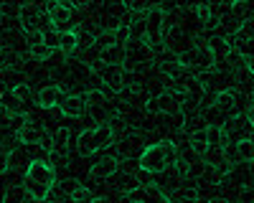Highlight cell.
Listing matches in <instances>:
<instances>
[{"instance_id":"6da1fadb","label":"cell","mask_w":254,"mask_h":203,"mask_svg":"<svg viewBox=\"0 0 254 203\" xmlns=\"http://www.w3.org/2000/svg\"><path fill=\"white\" fill-rule=\"evenodd\" d=\"M20 186L26 188V193H28L31 201L46 203L49 196L56 188V165H54L49 157L33 160L31 165H28V170L23 173V183H20Z\"/></svg>"},{"instance_id":"7a4b0ae2","label":"cell","mask_w":254,"mask_h":203,"mask_svg":"<svg viewBox=\"0 0 254 203\" xmlns=\"http://www.w3.org/2000/svg\"><path fill=\"white\" fill-rule=\"evenodd\" d=\"M178 160V145L173 140H158L153 145H145L137 157V168L147 175H163L168 173Z\"/></svg>"},{"instance_id":"3957f363","label":"cell","mask_w":254,"mask_h":203,"mask_svg":"<svg viewBox=\"0 0 254 203\" xmlns=\"http://www.w3.org/2000/svg\"><path fill=\"white\" fill-rule=\"evenodd\" d=\"M115 145V125H97L92 130H84L76 137V152L79 155H94L104 148Z\"/></svg>"},{"instance_id":"277c9868","label":"cell","mask_w":254,"mask_h":203,"mask_svg":"<svg viewBox=\"0 0 254 203\" xmlns=\"http://www.w3.org/2000/svg\"><path fill=\"white\" fill-rule=\"evenodd\" d=\"M84 102H87V114L94 122H102V125H112L115 122L117 107L112 104V99H107V94L102 89H89L84 94Z\"/></svg>"},{"instance_id":"5b68a950","label":"cell","mask_w":254,"mask_h":203,"mask_svg":"<svg viewBox=\"0 0 254 203\" xmlns=\"http://www.w3.org/2000/svg\"><path fill=\"white\" fill-rule=\"evenodd\" d=\"M46 23H49V13L44 5L38 3H26L18 8V26L23 33L33 36V33H44L46 31Z\"/></svg>"},{"instance_id":"8992f818","label":"cell","mask_w":254,"mask_h":203,"mask_svg":"<svg viewBox=\"0 0 254 203\" xmlns=\"http://www.w3.org/2000/svg\"><path fill=\"white\" fill-rule=\"evenodd\" d=\"M145 44L153 51L165 46V8L153 5L145 13Z\"/></svg>"},{"instance_id":"52a82bcc","label":"cell","mask_w":254,"mask_h":203,"mask_svg":"<svg viewBox=\"0 0 254 203\" xmlns=\"http://www.w3.org/2000/svg\"><path fill=\"white\" fill-rule=\"evenodd\" d=\"M178 61L183 69H193V71H203V74L216 69V58L208 51L206 44H193L183 56H178Z\"/></svg>"},{"instance_id":"ba28073f","label":"cell","mask_w":254,"mask_h":203,"mask_svg":"<svg viewBox=\"0 0 254 203\" xmlns=\"http://www.w3.org/2000/svg\"><path fill=\"white\" fill-rule=\"evenodd\" d=\"M153 61V49L145 41H127L125 46V71L127 74H137Z\"/></svg>"},{"instance_id":"9c48e42d","label":"cell","mask_w":254,"mask_h":203,"mask_svg":"<svg viewBox=\"0 0 254 203\" xmlns=\"http://www.w3.org/2000/svg\"><path fill=\"white\" fill-rule=\"evenodd\" d=\"M46 13H49V23L54 31L59 33H66V31H74V3H49L46 5Z\"/></svg>"},{"instance_id":"30bf717a","label":"cell","mask_w":254,"mask_h":203,"mask_svg":"<svg viewBox=\"0 0 254 203\" xmlns=\"http://www.w3.org/2000/svg\"><path fill=\"white\" fill-rule=\"evenodd\" d=\"M92 69L97 71L99 81L110 92H115V94H122L125 92V87H127V81H125V66H110V64H99V61H94Z\"/></svg>"},{"instance_id":"8fae6325","label":"cell","mask_w":254,"mask_h":203,"mask_svg":"<svg viewBox=\"0 0 254 203\" xmlns=\"http://www.w3.org/2000/svg\"><path fill=\"white\" fill-rule=\"evenodd\" d=\"M127 201L130 203H173V198L158 183H142L132 196H127Z\"/></svg>"},{"instance_id":"7c38bea8","label":"cell","mask_w":254,"mask_h":203,"mask_svg":"<svg viewBox=\"0 0 254 203\" xmlns=\"http://www.w3.org/2000/svg\"><path fill=\"white\" fill-rule=\"evenodd\" d=\"M252 127H249V122L244 114H237V117H231L226 119L224 125H221V135H224V145H231V142H237V140H244V137H252Z\"/></svg>"},{"instance_id":"4fadbf2b","label":"cell","mask_w":254,"mask_h":203,"mask_svg":"<svg viewBox=\"0 0 254 203\" xmlns=\"http://www.w3.org/2000/svg\"><path fill=\"white\" fill-rule=\"evenodd\" d=\"M224 180L234 183L239 191L254 188V160H249V162H234V165L229 168V173L224 175Z\"/></svg>"},{"instance_id":"5bb4252c","label":"cell","mask_w":254,"mask_h":203,"mask_svg":"<svg viewBox=\"0 0 254 203\" xmlns=\"http://www.w3.org/2000/svg\"><path fill=\"white\" fill-rule=\"evenodd\" d=\"M140 186H142L140 178H137L135 173H130V170H122V168L110 178V188L117 191V193H122V196H132Z\"/></svg>"},{"instance_id":"9a60e30c","label":"cell","mask_w":254,"mask_h":203,"mask_svg":"<svg viewBox=\"0 0 254 203\" xmlns=\"http://www.w3.org/2000/svg\"><path fill=\"white\" fill-rule=\"evenodd\" d=\"M117 170H120V160L115 155H104L89 168V180H110Z\"/></svg>"},{"instance_id":"2e32d148","label":"cell","mask_w":254,"mask_h":203,"mask_svg":"<svg viewBox=\"0 0 254 203\" xmlns=\"http://www.w3.org/2000/svg\"><path fill=\"white\" fill-rule=\"evenodd\" d=\"M206 46H208V51L214 53V58H216V66L219 64H224L226 69H229V58L234 56V49H231V44L224 38V36H211L208 41H206Z\"/></svg>"},{"instance_id":"e0dca14e","label":"cell","mask_w":254,"mask_h":203,"mask_svg":"<svg viewBox=\"0 0 254 203\" xmlns=\"http://www.w3.org/2000/svg\"><path fill=\"white\" fill-rule=\"evenodd\" d=\"M59 112L64 117H84L87 114V102L81 94H64L59 102Z\"/></svg>"},{"instance_id":"ac0fdd59","label":"cell","mask_w":254,"mask_h":203,"mask_svg":"<svg viewBox=\"0 0 254 203\" xmlns=\"http://www.w3.org/2000/svg\"><path fill=\"white\" fill-rule=\"evenodd\" d=\"M61 97H64V89L59 84L41 87V92L36 94V104H38V109H54V107H59Z\"/></svg>"},{"instance_id":"d6986e66","label":"cell","mask_w":254,"mask_h":203,"mask_svg":"<svg viewBox=\"0 0 254 203\" xmlns=\"http://www.w3.org/2000/svg\"><path fill=\"white\" fill-rule=\"evenodd\" d=\"M155 102H158V109H160V114H181V97L173 92V89H163V92H158V97H155Z\"/></svg>"},{"instance_id":"ffe728a7","label":"cell","mask_w":254,"mask_h":203,"mask_svg":"<svg viewBox=\"0 0 254 203\" xmlns=\"http://www.w3.org/2000/svg\"><path fill=\"white\" fill-rule=\"evenodd\" d=\"M244 23H247V20L239 18V15H234V13H231V8H229V13H224V15L219 18V31L237 38V36L244 31Z\"/></svg>"},{"instance_id":"44dd1931","label":"cell","mask_w":254,"mask_h":203,"mask_svg":"<svg viewBox=\"0 0 254 203\" xmlns=\"http://www.w3.org/2000/svg\"><path fill=\"white\" fill-rule=\"evenodd\" d=\"M188 150L193 152L196 157H203L208 152V137H206V127L196 130V132H190L188 135Z\"/></svg>"},{"instance_id":"7402d4cb","label":"cell","mask_w":254,"mask_h":203,"mask_svg":"<svg viewBox=\"0 0 254 203\" xmlns=\"http://www.w3.org/2000/svg\"><path fill=\"white\" fill-rule=\"evenodd\" d=\"M99 64H110V66H125V46L115 44L110 49L99 51Z\"/></svg>"},{"instance_id":"603a6c76","label":"cell","mask_w":254,"mask_h":203,"mask_svg":"<svg viewBox=\"0 0 254 203\" xmlns=\"http://www.w3.org/2000/svg\"><path fill=\"white\" fill-rule=\"evenodd\" d=\"M231 49H234V53H237L242 61H247L249 56H254V36L239 33V36L234 38V44H231Z\"/></svg>"},{"instance_id":"cb8c5ba5","label":"cell","mask_w":254,"mask_h":203,"mask_svg":"<svg viewBox=\"0 0 254 203\" xmlns=\"http://www.w3.org/2000/svg\"><path fill=\"white\" fill-rule=\"evenodd\" d=\"M10 97L18 102L20 107H26L28 102H33V89H31V84H28V81H20V84H13V89H10Z\"/></svg>"},{"instance_id":"d4e9b609","label":"cell","mask_w":254,"mask_h":203,"mask_svg":"<svg viewBox=\"0 0 254 203\" xmlns=\"http://www.w3.org/2000/svg\"><path fill=\"white\" fill-rule=\"evenodd\" d=\"M76 49H79V31H66V33H61L59 51H61L64 56H71Z\"/></svg>"},{"instance_id":"484cf974","label":"cell","mask_w":254,"mask_h":203,"mask_svg":"<svg viewBox=\"0 0 254 203\" xmlns=\"http://www.w3.org/2000/svg\"><path fill=\"white\" fill-rule=\"evenodd\" d=\"M28 56L36 61V64H46V61L54 56V49H49L46 44H36V46L28 49Z\"/></svg>"},{"instance_id":"4316f807","label":"cell","mask_w":254,"mask_h":203,"mask_svg":"<svg viewBox=\"0 0 254 203\" xmlns=\"http://www.w3.org/2000/svg\"><path fill=\"white\" fill-rule=\"evenodd\" d=\"M26 198H28V193L23 186H10V188H5V196L0 203H26Z\"/></svg>"},{"instance_id":"83f0119b","label":"cell","mask_w":254,"mask_h":203,"mask_svg":"<svg viewBox=\"0 0 254 203\" xmlns=\"http://www.w3.org/2000/svg\"><path fill=\"white\" fill-rule=\"evenodd\" d=\"M206 137H208V148H226L219 125H206Z\"/></svg>"},{"instance_id":"f1b7e54d","label":"cell","mask_w":254,"mask_h":203,"mask_svg":"<svg viewBox=\"0 0 254 203\" xmlns=\"http://www.w3.org/2000/svg\"><path fill=\"white\" fill-rule=\"evenodd\" d=\"M59 41H61V33L59 31H54V28H46L44 33H41V44H46L49 49H59Z\"/></svg>"},{"instance_id":"f546056e","label":"cell","mask_w":254,"mask_h":203,"mask_svg":"<svg viewBox=\"0 0 254 203\" xmlns=\"http://www.w3.org/2000/svg\"><path fill=\"white\" fill-rule=\"evenodd\" d=\"M89 198H94V196H92V191H89L87 186H84V183H79L76 191L69 196V201H71V203H87Z\"/></svg>"},{"instance_id":"4dcf8cb0","label":"cell","mask_w":254,"mask_h":203,"mask_svg":"<svg viewBox=\"0 0 254 203\" xmlns=\"http://www.w3.org/2000/svg\"><path fill=\"white\" fill-rule=\"evenodd\" d=\"M10 170V148L0 140V175H5Z\"/></svg>"},{"instance_id":"1f68e13d","label":"cell","mask_w":254,"mask_h":203,"mask_svg":"<svg viewBox=\"0 0 254 203\" xmlns=\"http://www.w3.org/2000/svg\"><path fill=\"white\" fill-rule=\"evenodd\" d=\"M76 186H79V180H74V178H64V180L59 183V191H61L64 196L69 198V196H71V193L76 191Z\"/></svg>"},{"instance_id":"d6a6232c","label":"cell","mask_w":254,"mask_h":203,"mask_svg":"<svg viewBox=\"0 0 254 203\" xmlns=\"http://www.w3.org/2000/svg\"><path fill=\"white\" fill-rule=\"evenodd\" d=\"M145 112L147 114H160V109H158V102H155V97H150L145 102Z\"/></svg>"},{"instance_id":"836d02e7","label":"cell","mask_w":254,"mask_h":203,"mask_svg":"<svg viewBox=\"0 0 254 203\" xmlns=\"http://www.w3.org/2000/svg\"><path fill=\"white\" fill-rule=\"evenodd\" d=\"M244 117H247V122H249V127L254 130V104H252V107L247 109V114H244Z\"/></svg>"},{"instance_id":"e575fe53","label":"cell","mask_w":254,"mask_h":203,"mask_svg":"<svg viewBox=\"0 0 254 203\" xmlns=\"http://www.w3.org/2000/svg\"><path fill=\"white\" fill-rule=\"evenodd\" d=\"M244 66H247V71H249V74L254 76V56H249V58L244 61Z\"/></svg>"},{"instance_id":"d590c367","label":"cell","mask_w":254,"mask_h":203,"mask_svg":"<svg viewBox=\"0 0 254 203\" xmlns=\"http://www.w3.org/2000/svg\"><path fill=\"white\" fill-rule=\"evenodd\" d=\"M87 203H112L110 198H104V196H94V198H89Z\"/></svg>"},{"instance_id":"8d00e7d4","label":"cell","mask_w":254,"mask_h":203,"mask_svg":"<svg viewBox=\"0 0 254 203\" xmlns=\"http://www.w3.org/2000/svg\"><path fill=\"white\" fill-rule=\"evenodd\" d=\"M203 203H226L224 198H208V201H203Z\"/></svg>"},{"instance_id":"74e56055","label":"cell","mask_w":254,"mask_h":203,"mask_svg":"<svg viewBox=\"0 0 254 203\" xmlns=\"http://www.w3.org/2000/svg\"><path fill=\"white\" fill-rule=\"evenodd\" d=\"M127 203H130V201H127Z\"/></svg>"}]
</instances>
